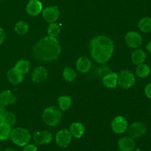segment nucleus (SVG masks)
<instances>
[{
    "label": "nucleus",
    "mask_w": 151,
    "mask_h": 151,
    "mask_svg": "<svg viewBox=\"0 0 151 151\" xmlns=\"http://www.w3.org/2000/svg\"><path fill=\"white\" fill-rule=\"evenodd\" d=\"M118 83L123 88H130L135 83V77L132 71L128 70H122L118 75Z\"/></svg>",
    "instance_id": "obj_5"
},
{
    "label": "nucleus",
    "mask_w": 151,
    "mask_h": 151,
    "mask_svg": "<svg viewBox=\"0 0 151 151\" xmlns=\"http://www.w3.org/2000/svg\"><path fill=\"white\" fill-rule=\"evenodd\" d=\"M58 103L61 110H68L71 107L73 99L68 96H61L60 97H58Z\"/></svg>",
    "instance_id": "obj_21"
},
{
    "label": "nucleus",
    "mask_w": 151,
    "mask_h": 151,
    "mask_svg": "<svg viewBox=\"0 0 151 151\" xmlns=\"http://www.w3.org/2000/svg\"><path fill=\"white\" fill-rule=\"evenodd\" d=\"M5 37H6V35H5V32H4V30L0 27V45L1 44H3V42H4V40H5Z\"/></svg>",
    "instance_id": "obj_31"
},
{
    "label": "nucleus",
    "mask_w": 151,
    "mask_h": 151,
    "mask_svg": "<svg viewBox=\"0 0 151 151\" xmlns=\"http://www.w3.org/2000/svg\"><path fill=\"white\" fill-rule=\"evenodd\" d=\"M92 66V62L86 57H81L79 58L76 61V69L79 73H86L89 71Z\"/></svg>",
    "instance_id": "obj_14"
},
{
    "label": "nucleus",
    "mask_w": 151,
    "mask_h": 151,
    "mask_svg": "<svg viewBox=\"0 0 151 151\" xmlns=\"http://www.w3.org/2000/svg\"><path fill=\"white\" fill-rule=\"evenodd\" d=\"M70 140H71V134L67 129H62L56 134V142L61 147H67Z\"/></svg>",
    "instance_id": "obj_8"
},
{
    "label": "nucleus",
    "mask_w": 151,
    "mask_h": 151,
    "mask_svg": "<svg viewBox=\"0 0 151 151\" xmlns=\"http://www.w3.org/2000/svg\"><path fill=\"white\" fill-rule=\"evenodd\" d=\"M128 126L127 121L122 116H117L111 122V128L114 133L117 134H122L126 131Z\"/></svg>",
    "instance_id": "obj_6"
},
{
    "label": "nucleus",
    "mask_w": 151,
    "mask_h": 151,
    "mask_svg": "<svg viewBox=\"0 0 151 151\" xmlns=\"http://www.w3.org/2000/svg\"><path fill=\"white\" fill-rule=\"evenodd\" d=\"M14 30H15V32L17 35H26L29 32V25L25 22L21 21V22L16 23Z\"/></svg>",
    "instance_id": "obj_24"
},
{
    "label": "nucleus",
    "mask_w": 151,
    "mask_h": 151,
    "mask_svg": "<svg viewBox=\"0 0 151 151\" xmlns=\"http://www.w3.org/2000/svg\"><path fill=\"white\" fill-rule=\"evenodd\" d=\"M34 139L38 145H44L52 141V134L48 131H37L34 134Z\"/></svg>",
    "instance_id": "obj_12"
},
{
    "label": "nucleus",
    "mask_w": 151,
    "mask_h": 151,
    "mask_svg": "<svg viewBox=\"0 0 151 151\" xmlns=\"http://www.w3.org/2000/svg\"><path fill=\"white\" fill-rule=\"evenodd\" d=\"M30 67H31V64L28 60H21L16 62L15 64V69H17L19 73H22V74H25L27 73L29 70H30Z\"/></svg>",
    "instance_id": "obj_23"
},
{
    "label": "nucleus",
    "mask_w": 151,
    "mask_h": 151,
    "mask_svg": "<svg viewBox=\"0 0 151 151\" xmlns=\"http://www.w3.org/2000/svg\"><path fill=\"white\" fill-rule=\"evenodd\" d=\"M145 93H146V96L148 97V98H151V83H148L146 88H145Z\"/></svg>",
    "instance_id": "obj_30"
},
{
    "label": "nucleus",
    "mask_w": 151,
    "mask_h": 151,
    "mask_svg": "<svg viewBox=\"0 0 151 151\" xmlns=\"http://www.w3.org/2000/svg\"><path fill=\"white\" fill-rule=\"evenodd\" d=\"M43 121L48 126H56L61 121V112L57 107L47 108L43 113Z\"/></svg>",
    "instance_id": "obj_4"
},
{
    "label": "nucleus",
    "mask_w": 151,
    "mask_h": 151,
    "mask_svg": "<svg viewBox=\"0 0 151 151\" xmlns=\"http://www.w3.org/2000/svg\"><path fill=\"white\" fill-rule=\"evenodd\" d=\"M103 83L109 88H115L118 84V74L115 73H109L103 78Z\"/></svg>",
    "instance_id": "obj_18"
},
{
    "label": "nucleus",
    "mask_w": 151,
    "mask_h": 151,
    "mask_svg": "<svg viewBox=\"0 0 151 151\" xmlns=\"http://www.w3.org/2000/svg\"><path fill=\"white\" fill-rule=\"evenodd\" d=\"M63 78L67 82H73L76 78V73L75 70L70 69V68H66L63 70Z\"/></svg>",
    "instance_id": "obj_28"
},
{
    "label": "nucleus",
    "mask_w": 151,
    "mask_h": 151,
    "mask_svg": "<svg viewBox=\"0 0 151 151\" xmlns=\"http://www.w3.org/2000/svg\"><path fill=\"white\" fill-rule=\"evenodd\" d=\"M60 31H61V25L55 23V22H52L47 28L48 35H51V36H55V37L60 35Z\"/></svg>",
    "instance_id": "obj_27"
},
{
    "label": "nucleus",
    "mask_w": 151,
    "mask_h": 151,
    "mask_svg": "<svg viewBox=\"0 0 151 151\" xmlns=\"http://www.w3.org/2000/svg\"><path fill=\"white\" fill-rule=\"evenodd\" d=\"M136 73L140 78H146L150 73V68L147 64H139L136 68Z\"/></svg>",
    "instance_id": "obj_25"
},
{
    "label": "nucleus",
    "mask_w": 151,
    "mask_h": 151,
    "mask_svg": "<svg viewBox=\"0 0 151 151\" xmlns=\"http://www.w3.org/2000/svg\"><path fill=\"white\" fill-rule=\"evenodd\" d=\"M23 75L24 74L19 73V71L15 68L10 69L8 73H6V78H8V80L13 84L21 83L23 81V78H24Z\"/></svg>",
    "instance_id": "obj_15"
},
{
    "label": "nucleus",
    "mask_w": 151,
    "mask_h": 151,
    "mask_svg": "<svg viewBox=\"0 0 151 151\" xmlns=\"http://www.w3.org/2000/svg\"><path fill=\"white\" fill-rule=\"evenodd\" d=\"M146 57L147 56L145 54V52H144L143 50H141V49H137V50L133 52L132 61L136 65H139V64H141V63H143L144 61H145Z\"/></svg>",
    "instance_id": "obj_22"
},
{
    "label": "nucleus",
    "mask_w": 151,
    "mask_h": 151,
    "mask_svg": "<svg viewBox=\"0 0 151 151\" xmlns=\"http://www.w3.org/2000/svg\"><path fill=\"white\" fill-rule=\"evenodd\" d=\"M11 125L9 123H2L0 124V141H6L9 139L11 134Z\"/></svg>",
    "instance_id": "obj_20"
},
{
    "label": "nucleus",
    "mask_w": 151,
    "mask_h": 151,
    "mask_svg": "<svg viewBox=\"0 0 151 151\" xmlns=\"http://www.w3.org/2000/svg\"><path fill=\"white\" fill-rule=\"evenodd\" d=\"M16 101H17V97L11 91L5 90L0 94V103L4 105V106L13 105Z\"/></svg>",
    "instance_id": "obj_16"
},
{
    "label": "nucleus",
    "mask_w": 151,
    "mask_h": 151,
    "mask_svg": "<svg viewBox=\"0 0 151 151\" xmlns=\"http://www.w3.org/2000/svg\"><path fill=\"white\" fill-rule=\"evenodd\" d=\"M43 5L39 0H30L26 6V11L31 16H37L42 11Z\"/></svg>",
    "instance_id": "obj_13"
},
{
    "label": "nucleus",
    "mask_w": 151,
    "mask_h": 151,
    "mask_svg": "<svg viewBox=\"0 0 151 151\" xmlns=\"http://www.w3.org/2000/svg\"><path fill=\"white\" fill-rule=\"evenodd\" d=\"M61 51L60 41L55 36H45L32 48V55L39 61H52L58 58Z\"/></svg>",
    "instance_id": "obj_1"
},
{
    "label": "nucleus",
    "mask_w": 151,
    "mask_h": 151,
    "mask_svg": "<svg viewBox=\"0 0 151 151\" xmlns=\"http://www.w3.org/2000/svg\"><path fill=\"white\" fill-rule=\"evenodd\" d=\"M43 16L45 21L52 23L57 22V19L60 17V11H58L57 6H48V8L44 9Z\"/></svg>",
    "instance_id": "obj_10"
},
{
    "label": "nucleus",
    "mask_w": 151,
    "mask_h": 151,
    "mask_svg": "<svg viewBox=\"0 0 151 151\" xmlns=\"http://www.w3.org/2000/svg\"><path fill=\"white\" fill-rule=\"evenodd\" d=\"M4 107H5L4 105H2L1 103H0V116H4L6 112H8L6 109Z\"/></svg>",
    "instance_id": "obj_32"
},
{
    "label": "nucleus",
    "mask_w": 151,
    "mask_h": 151,
    "mask_svg": "<svg viewBox=\"0 0 151 151\" xmlns=\"http://www.w3.org/2000/svg\"><path fill=\"white\" fill-rule=\"evenodd\" d=\"M125 42L130 47H138L142 44V37L136 32H129L125 35Z\"/></svg>",
    "instance_id": "obj_9"
},
{
    "label": "nucleus",
    "mask_w": 151,
    "mask_h": 151,
    "mask_svg": "<svg viewBox=\"0 0 151 151\" xmlns=\"http://www.w3.org/2000/svg\"><path fill=\"white\" fill-rule=\"evenodd\" d=\"M147 49L151 53V40L148 42V44H147Z\"/></svg>",
    "instance_id": "obj_34"
},
{
    "label": "nucleus",
    "mask_w": 151,
    "mask_h": 151,
    "mask_svg": "<svg viewBox=\"0 0 151 151\" xmlns=\"http://www.w3.org/2000/svg\"><path fill=\"white\" fill-rule=\"evenodd\" d=\"M24 151H36L37 150V147L35 145H32V144H30V145H26L24 146V148H23Z\"/></svg>",
    "instance_id": "obj_29"
},
{
    "label": "nucleus",
    "mask_w": 151,
    "mask_h": 151,
    "mask_svg": "<svg viewBox=\"0 0 151 151\" xmlns=\"http://www.w3.org/2000/svg\"><path fill=\"white\" fill-rule=\"evenodd\" d=\"M118 147L122 151H130L134 148L135 144L131 137H122L118 142Z\"/></svg>",
    "instance_id": "obj_17"
},
{
    "label": "nucleus",
    "mask_w": 151,
    "mask_h": 151,
    "mask_svg": "<svg viewBox=\"0 0 151 151\" xmlns=\"http://www.w3.org/2000/svg\"><path fill=\"white\" fill-rule=\"evenodd\" d=\"M10 138L16 145L24 147L30 142L31 134L28 130L22 128V127H17L11 131Z\"/></svg>",
    "instance_id": "obj_3"
},
{
    "label": "nucleus",
    "mask_w": 151,
    "mask_h": 151,
    "mask_svg": "<svg viewBox=\"0 0 151 151\" xmlns=\"http://www.w3.org/2000/svg\"><path fill=\"white\" fill-rule=\"evenodd\" d=\"M147 132V128L141 122H134L128 129V134L131 138H139Z\"/></svg>",
    "instance_id": "obj_7"
},
{
    "label": "nucleus",
    "mask_w": 151,
    "mask_h": 151,
    "mask_svg": "<svg viewBox=\"0 0 151 151\" xmlns=\"http://www.w3.org/2000/svg\"><path fill=\"white\" fill-rule=\"evenodd\" d=\"M6 114H5L4 116H0V124H2V123L5 122V116H6Z\"/></svg>",
    "instance_id": "obj_33"
},
{
    "label": "nucleus",
    "mask_w": 151,
    "mask_h": 151,
    "mask_svg": "<svg viewBox=\"0 0 151 151\" xmlns=\"http://www.w3.org/2000/svg\"><path fill=\"white\" fill-rule=\"evenodd\" d=\"M48 76V71L45 67H37L32 71V81L35 83H40L47 80Z\"/></svg>",
    "instance_id": "obj_11"
},
{
    "label": "nucleus",
    "mask_w": 151,
    "mask_h": 151,
    "mask_svg": "<svg viewBox=\"0 0 151 151\" xmlns=\"http://www.w3.org/2000/svg\"><path fill=\"white\" fill-rule=\"evenodd\" d=\"M90 51L94 60L99 63L107 62L113 53V42L108 36L98 35L92 40Z\"/></svg>",
    "instance_id": "obj_2"
},
{
    "label": "nucleus",
    "mask_w": 151,
    "mask_h": 151,
    "mask_svg": "<svg viewBox=\"0 0 151 151\" xmlns=\"http://www.w3.org/2000/svg\"><path fill=\"white\" fill-rule=\"evenodd\" d=\"M70 132L75 138H81L84 134V127L81 122H73L70 128Z\"/></svg>",
    "instance_id": "obj_19"
},
{
    "label": "nucleus",
    "mask_w": 151,
    "mask_h": 151,
    "mask_svg": "<svg viewBox=\"0 0 151 151\" xmlns=\"http://www.w3.org/2000/svg\"><path fill=\"white\" fill-rule=\"evenodd\" d=\"M139 29L142 32H151V18H143L139 22Z\"/></svg>",
    "instance_id": "obj_26"
}]
</instances>
